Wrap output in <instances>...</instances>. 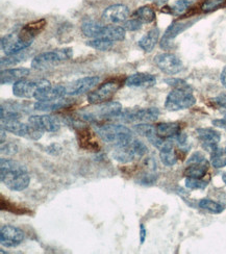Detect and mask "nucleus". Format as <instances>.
<instances>
[{
    "instance_id": "a878e982",
    "label": "nucleus",
    "mask_w": 226,
    "mask_h": 254,
    "mask_svg": "<svg viewBox=\"0 0 226 254\" xmlns=\"http://www.w3.org/2000/svg\"><path fill=\"white\" fill-rule=\"evenodd\" d=\"M126 36V29L122 26L103 25L100 38L111 40L113 42L123 41Z\"/></svg>"
},
{
    "instance_id": "5701e85b",
    "label": "nucleus",
    "mask_w": 226,
    "mask_h": 254,
    "mask_svg": "<svg viewBox=\"0 0 226 254\" xmlns=\"http://www.w3.org/2000/svg\"><path fill=\"white\" fill-rule=\"evenodd\" d=\"M159 38V29L157 27L152 28L149 30L146 35H144L141 39L139 40L138 45L142 50L145 52H151L155 45L157 44Z\"/></svg>"
},
{
    "instance_id": "412c9836",
    "label": "nucleus",
    "mask_w": 226,
    "mask_h": 254,
    "mask_svg": "<svg viewBox=\"0 0 226 254\" xmlns=\"http://www.w3.org/2000/svg\"><path fill=\"white\" fill-rule=\"evenodd\" d=\"M28 68H10L2 70L0 73V82L1 84L15 83L21 79H24L29 75Z\"/></svg>"
},
{
    "instance_id": "49530a36",
    "label": "nucleus",
    "mask_w": 226,
    "mask_h": 254,
    "mask_svg": "<svg viewBox=\"0 0 226 254\" xmlns=\"http://www.w3.org/2000/svg\"><path fill=\"white\" fill-rule=\"evenodd\" d=\"M147 1H151V2H155L157 4H164L166 3L168 0H147Z\"/></svg>"
},
{
    "instance_id": "6e6552de",
    "label": "nucleus",
    "mask_w": 226,
    "mask_h": 254,
    "mask_svg": "<svg viewBox=\"0 0 226 254\" xmlns=\"http://www.w3.org/2000/svg\"><path fill=\"white\" fill-rule=\"evenodd\" d=\"M1 128L5 131L12 132L18 136L26 137V139L32 141H39L42 135L43 131L38 129L37 127L32 126L31 124H25L20 122L19 120H12V121H1Z\"/></svg>"
},
{
    "instance_id": "f704fd0d",
    "label": "nucleus",
    "mask_w": 226,
    "mask_h": 254,
    "mask_svg": "<svg viewBox=\"0 0 226 254\" xmlns=\"http://www.w3.org/2000/svg\"><path fill=\"white\" fill-rule=\"evenodd\" d=\"M25 58V56L23 54H17V55H13V56H6L4 58L1 59L0 61V65L1 67H8V66H14L17 65L18 63H20L21 61H23Z\"/></svg>"
},
{
    "instance_id": "a211bd4d",
    "label": "nucleus",
    "mask_w": 226,
    "mask_h": 254,
    "mask_svg": "<svg viewBox=\"0 0 226 254\" xmlns=\"http://www.w3.org/2000/svg\"><path fill=\"white\" fill-rule=\"evenodd\" d=\"M129 8L124 4H114L104 9L102 17L105 21L113 24L124 23L129 17Z\"/></svg>"
},
{
    "instance_id": "dca6fc26",
    "label": "nucleus",
    "mask_w": 226,
    "mask_h": 254,
    "mask_svg": "<svg viewBox=\"0 0 226 254\" xmlns=\"http://www.w3.org/2000/svg\"><path fill=\"white\" fill-rule=\"evenodd\" d=\"M98 76H88L75 80L67 88V94L71 96H79L84 93L92 91L99 83Z\"/></svg>"
},
{
    "instance_id": "e433bc0d",
    "label": "nucleus",
    "mask_w": 226,
    "mask_h": 254,
    "mask_svg": "<svg viewBox=\"0 0 226 254\" xmlns=\"http://www.w3.org/2000/svg\"><path fill=\"white\" fill-rule=\"evenodd\" d=\"M45 25H46V21L40 20V21H36V22H32V23L25 25L23 28L25 30H27L30 35L36 37L40 33V31H42L43 28L45 27Z\"/></svg>"
},
{
    "instance_id": "ddd939ff",
    "label": "nucleus",
    "mask_w": 226,
    "mask_h": 254,
    "mask_svg": "<svg viewBox=\"0 0 226 254\" xmlns=\"http://www.w3.org/2000/svg\"><path fill=\"white\" fill-rule=\"evenodd\" d=\"M24 240V232L13 225H3L0 230V242L3 247L15 248L22 244Z\"/></svg>"
},
{
    "instance_id": "de8ad7c7",
    "label": "nucleus",
    "mask_w": 226,
    "mask_h": 254,
    "mask_svg": "<svg viewBox=\"0 0 226 254\" xmlns=\"http://www.w3.org/2000/svg\"><path fill=\"white\" fill-rule=\"evenodd\" d=\"M222 181H223V183L226 185V173H224V174L222 175Z\"/></svg>"
},
{
    "instance_id": "1a4fd4ad",
    "label": "nucleus",
    "mask_w": 226,
    "mask_h": 254,
    "mask_svg": "<svg viewBox=\"0 0 226 254\" xmlns=\"http://www.w3.org/2000/svg\"><path fill=\"white\" fill-rule=\"evenodd\" d=\"M97 108L93 112H88L84 114V117L88 120L94 121L97 118L100 119H114L121 117L123 113V108L119 102L106 101L104 103L96 104Z\"/></svg>"
},
{
    "instance_id": "9b49d317",
    "label": "nucleus",
    "mask_w": 226,
    "mask_h": 254,
    "mask_svg": "<svg viewBox=\"0 0 226 254\" xmlns=\"http://www.w3.org/2000/svg\"><path fill=\"white\" fill-rule=\"evenodd\" d=\"M159 110L157 108H148L140 110L123 111L121 119L126 122H140V123H150L158 119Z\"/></svg>"
},
{
    "instance_id": "4be33fe9",
    "label": "nucleus",
    "mask_w": 226,
    "mask_h": 254,
    "mask_svg": "<svg viewBox=\"0 0 226 254\" xmlns=\"http://www.w3.org/2000/svg\"><path fill=\"white\" fill-rule=\"evenodd\" d=\"M157 134L163 139H176L181 133V127L176 122H165L159 123L155 126Z\"/></svg>"
},
{
    "instance_id": "4c0bfd02",
    "label": "nucleus",
    "mask_w": 226,
    "mask_h": 254,
    "mask_svg": "<svg viewBox=\"0 0 226 254\" xmlns=\"http://www.w3.org/2000/svg\"><path fill=\"white\" fill-rule=\"evenodd\" d=\"M164 81L168 84V86L172 87L173 89H181V90L192 91V88H191L190 84L187 81L182 80L180 78H167Z\"/></svg>"
},
{
    "instance_id": "79ce46f5",
    "label": "nucleus",
    "mask_w": 226,
    "mask_h": 254,
    "mask_svg": "<svg viewBox=\"0 0 226 254\" xmlns=\"http://www.w3.org/2000/svg\"><path fill=\"white\" fill-rule=\"evenodd\" d=\"M18 152V146L14 143H7L4 145L1 144V153L5 155H14Z\"/></svg>"
},
{
    "instance_id": "f8f14e48",
    "label": "nucleus",
    "mask_w": 226,
    "mask_h": 254,
    "mask_svg": "<svg viewBox=\"0 0 226 254\" xmlns=\"http://www.w3.org/2000/svg\"><path fill=\"white\" fill-rule=\"evenodd\" d=\"M154 64L161 72L168 74V75H174L184 68L180 59H178L175 55L167 54V52L157 55L154 58Z\"/></svg>"
},
{
    "instance_id": "c85d7f7f",
    "label": "nucleus",
    "mask_w": 226,
    "mask_h": 254,
    "mask_svg": "<svg viewBox=\"0 0 226 254\" xmlns=\"http://www.w3.org/2000/svg\"><path fill=\"white\" fill-rule=\"evenodd\" d=\"M199 207L213 215L221 214L222 211L225 209L224 205H222L219 202H216V201H214L212 199H209V198H204V199L200 200Z\"/></svg>"
},
{
    "instance_id": "58836bf2",
    "label": "nucleus",
    "mask_w": 226,
    "mask_h": 254,
    "mask_svg": "<svg viewBox=\"0 0 226 254\" xmlns=\"http://www.w3.org/2000/svg\"><path fill=\"white\" fill-rule=\"evenodd\" d=\"M224 2L225 0H206L201 5V9L203 12H212V10L220 7Z\"/></svg>"
},
{
    "instance_id": "09e8293b",
    "label": "nucleus",
    "mask_w": 226,
    "mask_h": 254,
    "mask_svg": "<svg viewBox=\"0 0 226 254\" xmlns=\"http://www.w3.org/2000/svg\"><path fill=\"white\" fill-rule=\"evenodd\" d=\"M224 150H225V153H226V148H225V149H224Z\"/></svg>"
},
{
    "instance_id": "cd10ccee",
    "label": "nucleus",
    "mask_w": 226,
    "mask_h": 254,
    "mask_svg": "<svg viewBox=\"0 0 226 254\" xmlns=\"http://www.w3.org/2000/svg\"><path fill=\"white\" fill-rule=\"evenodd\" d=\"M67 94V88L64 86H57L52 87L47 92H45L43 95L37 99V101H53L59 100L65 97V95Z\"/></svg>"
},
{
    "instance_id": "aec40b11",
    "label": "nucleus",
    "mask_w": 226,
    "mask_h": 254,
    "mask_svg": "<svg viewBox=\"0 0 226 254\" xmlns=\"http://www.w3.org/2000/svg\"><path fill=\"white\" fill-rule=\"evenodd\" d=\"M194 23V21H177V22L172 23L166 30V33L161 39L160 46L163 48L168 47V44L171 43V41L175 39L180 33L186 30L189 26Z\"/></svg>"
},
{
    "instance_id": "f03ea898",
    "label": "nucleus",
    "mask_w": 226,
    "mask_h": 254,
    "mask_svg": "<svg viewBox=\"0 0 226 254\" xmlns=\"http://www.w3.org/2000/svg\"><path fill=\"white\" fill-rule=\"evenodd\" d=\"M97 133L103 142L115 147L126 146L134 141L132 130L121 124L103 125L97 129Z\"/></svg>"
},
{
    "instance_id": "f3484780",
    "label": "nucleus",
    "mask_w": 226,
    "mask_h": 254,
    "mask_svg": "<svg viewBox=\"0 0 226 254\" xmlns=\"http://www.w3.org/2000/svg\"><path fill=\"white\" fill-rule=\"evenodd\" d=\"M196 133L203 149L210 153L216 149L221 140L220 132L213 128H198Z\"/></svg>"
},
{
    "instance_id": "c03bdc74",
    "label": "nucleus",
    "mask_w": 226,
    "mask_h": 254,
    "mask_svg": "<svg viewBox=\"0 0 226 254\" xmlns=\"http://www.w3.org/2000/svg\"><path fill=\"white\" fill-rule=\"evenodd\" d=\"M146 237H147V230H146L144 224H141L140 225V243H141V244H143V243L145 242Z\"/></svg>"
},
{
    "instance_id": "6ab92c4d",
    "label": "nucleus",
    "mask_w": 226,
    "mask_h": 254,
    "mask_svg": "<svg viewBox=\"0 0 226 254\" xmlns=\"http://www.w3.org/2000/svg\"><path fill=\"white\" fill-rule=\"evenodd\" d=\"M156 83V77L150 73H135L129 75L126 80L125 84L129 88H142L148 89L153 87Z\"/></svg>"
},
{
    "instance_id": "9d476101",
    "label": "nucleus",
    "mask_w": 226,
    "mask_h": 254,
    "mask_svg": "<svg viewBox=\"0 0 226 254\" xmlns=\"http://www.w3.org/2000/svg\"><path fill=\"white\" fill-rule=\"evenodd\" d=\"M119 88H120V83L118 81L116 80L106 81L102 83L98 89L91 92L88 95V101L89 103L94 105L104 103L106 101H109L114 96L116 92L119 90Z\"/></svg>"
},
{
    "instance_id": "a19ab883",
    "label": "nucleus",
    "mask_w": 226,
    "mask_h": 254,
    "mask_svg": "<svg viewBox=\"0 0 226 254\" xmlns=\"http://www.w3.org/2000/svg\"><path fill=\"white\" fill-rule=\"evenodd\" d=\"M142 25H143V23L141 22V21H140V20L137 19V18H134V19L125 21L123 27H124L126 30H129V31H136V30L141 29V28H142Z\"/></svg>"
},
{
    "instance_id": "b1692460",
    "label": "nucleus",
    "mask_w": 226,
    "mask_h": 254,
    "mask_svg": "<svg viewBox=\"0 0 226 254\" xmlns=\"http://www.w3.org/2000/svg\"><path fill=\"white\" fill-rule=\"evenodd\" d=\"M160 161L165 166L172 167L177 163V155L174 150V145L170 140H167L164 146L159 149Z\"/></svg>"
},
{
    "instance_id": "20e7f679",
    "label": "nucleus",
    "mask_w": 226,
    "mask_h": 254,
    "mask_svg": "<svg viewBox=\"0 0 226 254\" xmlns=\"http://www.w3.org/2000/svg\"><path fill=\"white\" fill-rule=\"evenodd\" d=\"M51 88L50 81L46 79L27 80L24 78L14 83L13 94L18 98H35L37 100Z\"/></svg>"
},
{
    "instance_id": "ea45409f",
    "label": "nucleus",
    "mask_w": 226,
    "mask_h": 254,
    "mask_svg": "<svg viewBox=\"0 0 226 254\" xmlns=\"http://www.w3.org/2000/svg\"><path fill=\"white\" fill-rule=\"evenodd\" d=\"M213 102L215 104V107L224 115V117H226V93L218 95L216 98L213 99Z\"/></svg>"
},
{
    "instance_id": "473e14b6",
    "label": "nucleus",
    "mask_w": 226,
    "mask_h": 254,
    "mask_svg": "<svg viewBox=\"0 0 226 254\" xmlns=\"http://www.w3.org/2000/svg\"><path fill=\"white\" fill-rule=\"evenodd\" d=\"M87 45L89 47H92V48L96 49V50L107 51L113 47L114 42L111 41V40L104 39V38H96V39H92V40L88 41Z\"/></svg>"
},
{
    "instance_id": "7ed1b4c3",
    "label": "nucleus",
    "mask_w": 226,
    "mask_h": 254,
    "mask_svg": "<svg viewBox=\"0 0 226 254\" xmlns=\"http://www.w3.org/2000/svg\"><path fill=\"white\" fill-rule=\"evenodd\" d=\"M73 57L71 48L56 49L52 51L43 52L36 56L31 61V67L36 70H46L58 66L59 64L69 61Z\"/></svg>"
},
{
    "instance_id": "393cba45",
    "label": "nucleus",
    "mask_w": 226,
    "mask_h": 254,
    "mask_svg": "<svg viewBox=\"0 0 226 254\" xmlns=\"http://www.w3.org/2000/svg\"><path fill=\"white\" fill-rule=\"evenodd\" d=\"M71 104V101L69 99H59V100H53V101H37L34 104V108L36 111L41 112H52L57 111L60 109L67 108Z\"/></svg>"
},
{
    "instance_id": "c756f323",
    "label": "nucleus",
    "mask_w": 226,
    "mask_h": 254,
    "mask_svg": "<svg viewBox=\"0 0 226 254\" xmlns=\"http://www.w3.org/2000/svg\"><path fill=\"white\" fill-rule=\"evenodd\" d=\"M134 17L139 19L143 24L151 23L155 20V12L150 6H142L136 10Z\"/></svg>"
},
{
    "instance_id": "423d86ee",
    "label": "nucleus",
    "mask_w": 226,
    "mask_h": 254,
    "mask_svg": "<svg viewBox=\"0 0 226 254\" xmlns=\"http://www.w3.org/2000/svg\"><path fill=\"white\" fill-rule=\"evenodd\" d=\"M147 147L143 142L134 140L126 146L115 147L113 157L118 163L128 164L138 160V158L143 157L147 153Z\"/></svg>"
},
{
    "instance_id": "39448f33",
    "label": "nucleus",
    "mask_w": 226,
    "mask_h": 254,
    "mask_svg": "<svg viewBox=\"0 0 226 254\" xmlns=\"http://www.w3.org/2000/svg\"><path fill=\"white\" fill-rule=\"evenodd\" d=\"M35 37L22 28L20 33L8 34L1 38V49L5 56H13L27 49L34 42Z\"/></svg>"
},
{
    "instance_id": "f257e3e1",
    "label": "nucleus",
    "mask_w": 226,
    "mask_h": 254,
    "mask_svg": "<svg viewBox=\"0 0 226 254\" xmlns=\"http://www.w3.org/2000/svg\"><path fill=\"white\" fill-rule=\"evenodd\" d=\"M0 178L1 183L12 190L20 192L25 190L30 183V177L25 166L14 160L1 158L0 165Z\"/></svg>"
},
{
    "instance_id": "37998d69",
    "label": "nucleus",
    "mask_w": 226,
    "mask_h": 254,
    "mask_svg": "<svg viewBox=\"0 0 226 254\" xmlns=\"http://www.w3.org/2000/svg\"><path fill=\"white\" fill-rule=\"evenodd\" d=\"M47 151L52 155H59L62 152V147L59 144H52L47 148Z\"/></svg>"
},
{
    "instance_id": "2eb2a0df",
    "label": "nucleus",
    "mask_w": 226,
    "mask_h": 254,
    "mask_svg": "<svg viewBox=\"0 0 226 254\" xmlns=\"http://www.w3.org/2000/svg\"><path fill=\"white\" fill-rule=\"evenodd\" d=\"M209 170V162L204 155H195L187 162L185 175L187 177L203 178Z\"/></svg>"
},
{
    "instance_id": "0eeeda50",
    "label": "nucleus",
    "mask_w": 226,
    "mask_h": 254,
    "mask_svg": "<svg viewBox=\"0 0 226 254\" xmlns=\"http://www.w3.org/2000/svg\"><path fill=\"white\" fill-rule=\"evenodd\" d=\"M196 98L194 97L192 91L173 89L169 94L165 101V108L170 112H177L192 108L195 105Z\"/></svg>"
},
{
    "instance_id": "bb28decb",
    "label": "nucleus",
    "mask_w": 226,
    "mask_h": 254,
    "mask_svg": "<svg viewBox=\"0 0 226 254\" xmlns=\"http://www.w3.org/2000/svg\"><path fill=\"white\" fill-rule=\"evenodd\" d=\"M103 25H101L98 22H95L93 20L84 21L81 25V30L85 37H89L92 39L100 38L101 31H102Z\"/></svg>"
},
{
    "instance_id": "72a5a7b5",
    "label": "nucleus",
    "mask_w": 226,
    "mask_h": 254,
    "mask_svg": "<svg viewBox=\"0 0 226 254\" xmlns=\"http://www.w3.org/2000/svg\"><path fill=\"white\" fill-rule=\"evenodd\" d=\"M186 187L190 190H204L208 187V182L202 181V178H186Z\"/></svg>"
},
{
    "instance_id": "a18cd8bd",
    "label": "nucleus",
    "mask_w": 226,
    "mask_h": 254,
    "mask_svg": "<svg viewBox=\"0 0 226 254\" xmlns=\"http://www.w3.org/2000/svg\"><path fill=\"white\" fill-rule=\"evenodd\" d=\"M220 81H221V83H222V86L226 89V66L223 68V70H222V72H221Z\"/></svg>"
},
{
    "instance_id": "4468645a",
    "label": "nucleus",
    "mask_w": 226,
    "mask_h": 254,
    "mask_svg": "<svg viewBox=\"0 0 226 254\" xmlns=\"http://www.w3.org/2000/svg\"><path fill=\"white\" fill-rule=\"evenodd\" d=\"M29 124L37 127L38 129L47 132H57L61 128V122L58 117L51 115H36L30 116Z\"/></svg>"
},
{
    "instance_id": "2f4dec72",
    "label": "nucleus",
    "mask_w": 226,
    "mask_h": 254,
    "mask_svg": "<svg viewBox=\"0 0 226 254\" xmlns=\"http://www.w3.org/2000/svg\"><path fill=\"white\" fill-rule=\"evenodd\" d=\"M211 164L214 168L221 169L226 166V153L222 148L217 147L211 152Z\"/></svg>"
},
{
    "instance_id": "c9c22d12",
    "label": "nucleus",
    "mask_w": 226,
    "mask_h": 254,
    "mask_svg": "<svg viewBox=\"0 0 226 254\" xmlns=\"http://www.w3.org/2000/svg\"><path fill=\"white\" fill-rule=\"evenodd\" d=\"M192 4V0H177V1L172 5L171 10L174 15H182L186 10L189 8V6Z\"/></svg>"
},
{
    "instance_id": "7c9ffc66",
    "label": "nucleus",
    "mask_w": 226,
    "mask_h": 254,
    "mask_svg": "<svg viewBox=\"0 0 226 254\" xmlns=\"http://www.w3.org/2000/svg\"><path fill=\"white\" fill-rule=\"evenodd\" d=\"M134 130L140 135L145 136L148 141H151L157 134L155 127L147 123H139L134 126Z\"/></svg>"
}]
</instances>
